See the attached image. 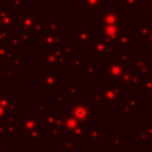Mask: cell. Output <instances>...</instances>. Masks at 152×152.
<instances>
[{"label":"cell","mask_w":152,"mask_h":152,"mask_svg":"<svg viewBox=\"0 0 152 152\" xmlns=\"http://www.w3.org/2000/svg\"><path fill=\"white\" fill-rule=\"evenodd\" d=\"M72 113H74L75 119L86 120V118L89 116V114H90V109L84 103H76L72 108Z\"/></svg>","instance_id":"cell-1"}]
</instances>
